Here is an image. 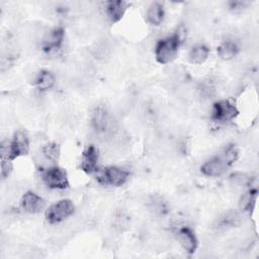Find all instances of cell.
Wrapping results in <instances>:
<instances>
[{
  "label": "cell",
  "instance_id": "1",
  "mask_svg": "<svg viewBox=\"0 0 259 259\" xmlns=\"http://www.w3.org/2000/svg\"><path fill=\"white\" fill-rule=\"evenodd\" d=\"M29 149V143L27 136L21 132L18 131L14 134L13 140L8 142H3L1 145V156L5 159H14L18 156L25 155L28 152Z\"/></svg>",
  "mask_w": 259,
  "mask_h": 259
},
{
  "label": "cell",
  "instance_id": "2",
  "mask_svg": "<svg viewBox=\"0 0 259 259\" xmlns=\"http://www.w3.org/2000/svg\"><path fill=\"white\" fill-rule=\"evenodd\" d=\"M179 40L174 36H168L159 40L155 48V57L160 64L171 63L178 53Z\"/></svg>",
  "mask_w": 259,
  "mask_h": 259
},
{
  "label": "cell",
  "instance_id": "3",
  "mask_svg": "<svg viewBox=\"0 0 259 259\" xmlns=\"http://www.w3.org/2000/svg\"><path fill=\"white\" fill-rule=\"evenodd\" d=\"M74 212V205L71 200L63 199L48 208L46 211V219L51 224L60 223L71 217Z\"/></svg>",
  "mask_w": 259,
  "mask_h": 259
},
{
  "label": "cell",
  "instance_id": "4",
  "mask_svg": "<svg viewBox=\"0 0 259 259\" xmlns=\"http://www.w3.org/2000/svg\"><path fill=\"white\" fill-rule=\"evenodd\" d=\"M127 179V172L118 167H107L101 170L97 175V180L103 184L120 186Z\"/></svg>",
  "mask_w": 259,
  "mask_h": 259
},
{
  "label": "cell",
  "instance_id": "5",
  "mask_svg": "<svg viewBox=\"0 0 259 259\" xmlns=\"http://www.w3.org/2000/svg\"><path fill=\"white\" fill-rule=\"evenodd\" d=\"M42 181L52 189H65L69 185L65 171L58 167L48 168L42 174Z\"/></svg>",
  "mask_w": 259,
  "mask_h": 259
},
{
  "label": "cell",
  "instance_id": "6",
  "mask_svg": "<svg viewBox=\"0 0 259 259\" xmlns=\"http://www.w3.org/2000/svg\"><path fill=\"white\" fill-rule=\"evenodd\" d=\"M238 115L237 107L228 100H220L212 106V119L218 122H228Z\"/></svg>",
  "mask_w": 259,
  "mask_h": 259
},
{
  "label": "cell",
  "instance_id": "7",
  "mask_svg": "<svg viewBox=\"0 0 259 259\" xmlns=\"http://www.w3.org/2000/svg\"><path fill=\"white\" fill-rule=\"evenodd\" d=\"M64 39V31L62 28H53L45 31L41 35L42 49L47 53H52L60 49Z\"/></svg>",
  "mask_w": 259,
  "mask_h": 259
},
{
  "label": "cell",
  "instance_id": "8",
  "mask_svg": "<svg viewBox=\"0 0 259 259\" xmlns=\"http://www.w3.org/2000/svg\"><path fill=\"white\" fill-rule=\"evenodd\" d=\"M228 167L229 165L220 155L205 161V163L201 166V172L206 176L215 177L224 174Z\"/></svg>",
  "mask_w": 259,
  "mask_h": 259
},
{
  "label": "cell",
  "instance_id": "9",
  "mask_svg": "<svg viewBox=\"0 0 259 259\" xmlns=\"http://www.w3.org/2000/svg\"><path fill=\"white\" fill-rule=\"evenodd\" d=\"M98 151L94 146H89L82 155L81 168L84 172L91 174L97 170Z\"/></svg>",
  "mask_w": 259,
  "mask_h": 259
},
{
  "label": "cell",
  "instance_id": "10",
  "mask_svg": "<svg viewBox=\"0 0 259 259\" xmlns=\"http://www.w3.org/2000/svg\"><path fill=\"white\" fill-rule=\"evenodd\" d=\"M21 205L25 211L35 213L42 209L45 202L38 194L31 191H27L22 195Z\"/></svg>",
  "mask_w": 259,
  "mask_h": 259
},
{
  "label": "cell",
  "instance_id": "11",
  "mask_svg": "<svg viewBox=\"0 0 259 259\" xmlns=\"http://www.w3.org/2000/svg\"><path fill=\"white\" fill-rule=\"evenodd\" d=\"M177 240L180 244V246L187 252V253H193L196 250L197 247V241L192 233V231L188 228H181L177 232Z\"/></svg>",
  "mask_w": 259,
  "mask_h": 259
},
{
  "label": "cell",
  "instance_id": "12",
  "mask_svg": "<svg viewBox=\"0 0 259 259\" xmlns=\"http://www.w3.org/2000/svg\"><path fill=\"white\" fill-rule=\"evenodd\" d=\"M112 50H113L112 39L104 37V38L97 40L93 45V47L91 49V53L96 59L105 60V59L109 58V56L112 53Z\"/></svg>",
  "mask_w": 259,
  "mask_h": 259
},
{
  "label": "cell",
  "instance_id": "13",
  "mask_svg": "<svg viewBox=\"0 0 259 259\" xmlns=\"http://www.w3.org/2000/svg\"><path fill=\"white\" fill-rule=\"evenodd\" d=\"M242 222H243V217L239 211L230 210L218 221L217 228L218 230H228V229L240 226Z\"/></svg>",
  "mask_w": 259,
  "mask_h": 259
},
{
  "label": "cell",
  "instance_id": "14",
  "mask_svg": "<svg viewBox=\"0 0 259 259\" xmlns=\"http://www.w3.org/2000/svg\"><path fill=\"white\" fill-rule=\"evenodd\" d=\"M125 9L126 3L124 1H108L105 3L106 15L113 22H116L122 18Z\"/></svg>",
  "mask_w": 259,
  "mask_h": 259
},
{
  "label": "cell",
  "instance_id": "15",
  "mask_svg": "<svg viewBox=\"0 0 259 259\" xmlns=\"http://www.w3.org/2000/svg\"><path fill=\"white\" fill-rule=\"evenodd\" d=\"M146 18L149 23L152 25H159L164 18V9L161 3L153 2L147 9Z\"/></svg>",
  "mask_w": 259,
  "mask_h": 259
},
{
  "label": "cell",
  "instance_id": "16",
  "mask_svg": "<svg viewBox=\"0 0 259 259\" xmlns=\"http://www.w3.org/2000/svg\"><path fill=\"white\" fill-rule=\"evenodd\" d=\"M239 47L233 40H226L218 48V55L223 60H232L238 53Z\"/></svg>",
  "mask_w": 259,
  "mask_h": 259
},
{
  "label": "cell",
  "instance_id": "17",
  "mask_svg": "<svg viewBox=\"0 0 259 259\" xmlns=\"http://www.w3.org/2000/svg\"><path fill=\"white\" fill-rule=\"evenodd\" d=\"M208 57V49L204 45H196L194 46L189 54L188 60L192 64H202Z\"/></svg>",
  "mask_w": 259,
  "mask_h": 259
},
{
  "label": "cell",
  "instance_id": "18",
  "mask_svg": "<svg viewBox=\"0 0 259 259\" xmlns=\"http://www.w3.org/2000/svg\"><path fill=\"white\" fill-rule=\"evenodd\" d=\"M34 83L40 91L51 89L55 84V76L49 71H41L35 76Z\"/></svg>",
  "mask_w": 259,
  "mask_h": 259
},
{
  "label": "cell",
  "instance_id": "19",
  "mask_svg": "<svg viewBox=\"0 0 259 259\" xmlns=\"http://www.w3.org/2000/svg\"><path fill=\"white\" fill-rule=\"evenodd\" d=\"M148 206H149V209L155 215H163L167 211V203L159 195L151 196L148 200Z\"/></svg>",
  "mask_w": 259,
  "mask_h": 259
},
{
  "label": "cell",
  "instance_id": "20",
  "mask_svg": "<svg viewBox=\"0 0 259 259\" xmlns=\"http://www.w3.org/2000/svg\"><path fill=\"white\" fill-rule=\"evenodd\" d=\"M256 197H257V190H255V189H251V190L245 192L241 196L240 201H239L240 209L242 211L250 210L256 201Z\"/></svg>",
  "mask_w": 259,
  "mask_h": 259
},
{
  "label": "cell",
  "instance_id": "21",
  "mask_svg": "<svg viewBox=\"0 0 259 259\" xmlns=\"http://www.w3.org/2000/svg\"><path fill=\"white\" fill-rule=\"evenodd\" d=\"M42 155L46 160L56 162L60 157V147L56 143H48L42 148Z\"/></svg>",
  "mask_w": 259,
  "mask_h": 259
},
{
  "label": "cell",
  "instance_id": "22",
  "mask_svg": "<svg viewBox=\"0 0 259 259\" xmlns=\"http://www.w3.org/2000/svg\"><path fill=\"white\" fill-rule=\"evenodd\" d=\"M221 156L226 161V163L230 166L231 164H233L237 160V158H238V151H237V149L235 147L229 146L228 148H226L223 151Z\"/></svg>",
  "mask_w": 259,
  "mask_h": 259
},
{
  "label": "cell",
  "instance_id": "23",
  "mask_svg": "<svg viewBox=\"0 0 259 259\" xmlns=\"http://www.w3.org/2000/svg\"><path fill=\"white\" fill-rule=\"evenodd\" d=\"M230 181H231V184L232 186H235V187H243L247 184L248 182V178L245 174H242V173H236V174H233L231 177H230Z\"/></svg>",
  "mask_w": 259,
  "mask_h": 259
},
{
  "label": "cell",
  "instance_id": "24",
  "mask_svg": "<svg viewBox=\"0 0 259 259\" xmlns=\"http://www.w3.org/2000/svg\"><path fill=\"white\" fill-rule=\"evenodd\" d=\"M248 6V2L245 1H232L229 3V7L230 10L233 12H242L245 8H247Z\"/></svg>",
  "mask_w": 259,
  "mask_h": 259
},
{
  "label": "cell",
  "instance_id": "25",
  "mask_svg": "<svg viewBox=\"0 0 259 259\" xmlns=\"http://www.w3.org/2000/svg\"><path fill=\"white\" fill-rule=\"evenodd\" d=\"M11 170H12V166H11L10 160L2 158V160H1V176L3 178L8 177L9 174L11 173Z\"/></svg>",
  "mask_w": 259,
  "mask_h": 259
}]
</instances>
